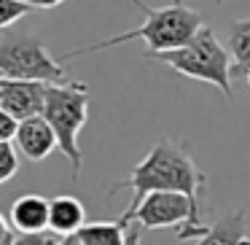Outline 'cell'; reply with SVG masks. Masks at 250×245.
<instances>
[{"instance_id":"obj_1","label":"cell","mask_w":250,"mask_h":245,"mask_svg":"<svg viewBox=\"0 0 250 245\" xmlns=\"http://www.w3.org/2000/svg\"><path fill=\"white\" fill-rule=\"evenodd\" d=\"M205 173L196 167V162L191 159L188 146L175 140H159L151 146V151L146 154L140 164L129 170L121 183H116L108 191V197H113L116 191L129 189L132 202L121 216H132L135 207L153 191H172V194H183L191 200V205L196 207V213H202V191H205Z\"/></svg>"},{"instance_id":"obj_2","label":"cell","mask_w":250,"mask_h":245,"mask_svg":"<svg viewBox=\"0 0 250 245\" xmlns=\"http://www.w3.org/2000/svg\"><path fill=\"white\" fill-rule=\"evenodd\" d=\"M132 6L140 8V14L146 17V22L135 30H126L121 35H110L105 41H97L92 46H83V49L76 51H67L65 60H76V57L83 54H94V51H103V49H113V46L121 44H129V41H146V51L143 57L148 54H162V51H175L180 46H186L196 33H199L205 24H202V14L196 8L186 6V0H172L169 6L162 8H153L143 0H132Z\"/></svg>"},{"instance_id":"obj_3","label":"cell","mask_w":250,"mask_h":245,"mask_svg":"<svg viewBox=\"0 0 250 245\" xmlns=\"http://www.w3.org/2000/svg\"><path fill=\"white\" fill-rule=\"evenodd\" d=\"M146 60L164 62L180 76L194 78V81H205L210 87L221 89L226 100H234L231 57H229V49L218 41V35L207 24L186 46H180L175 51H162V54H148Z\"/></svg>"},{"instance_id":"obj_4","label":"cell","mask_w":250,"mask_h":245,"mask_svg":"<svg viewBox=\"0 0 250 245\" xmlns=\"http://www.w3.org/2000/svg\"><path fill=\"white\" fill-rule=\"evenodd\" d=\"M89 100L92 92L83 81H65V84H49L46 92V105H43V119L57 135V146L70 162V178L78 180L81 175V146H78V135H81L83 124L89 119Z\"/></svg>"},{"instance_id":"obj_5","label":"cell","mask_w":250,"mask_h":245,"mask_svg":"<svg viewBox=\"0 0 250 245\" xmlns=\"http://www.w3.org/2000/svg\"><path fill=\"white\" fill-rule=\"evenodd\" d=\"M0 78L65 84L67 73L62 62L51 57L41 35L30 30H6L0 35Z\"/></svg>"},{"instance_id":"obj_6","label":"cell","mask_w":250,"mask_h":245,"mask_svg":"<svg viewBox=\"0 0 250 245\" xmlns=\"http://www.w3.org/2000/svg\"><path fill=\"white\" fill-rule=\"evenodd\" d=\"M46 92L49 84L41 81H14V78H0V108L17 121L43 116Z\"/></svg>"},{"instance_id":"obj_7","label":"cell","mask_w":250,"mask_h":245,"mask_svg":"<svg viewBox=\"0 0 250 245\" xmlns=\"http://www.w3.org/2000/svg\"><path fill=\"white\" fill-rule=\"evenodd\" d=\"M14 143H17V151L24 159H30V162H43L54 148H60L54 130L49 127V121L43 116H33V119L19 121Z\"/></svg>"},{"instance_id":"obj_8","label":"cell","mask_w":250,"mask_h":245,"mask_svg":"<svg viewBox=\"0 0 250 245\" xmlns=\"http://www.w3.org/2000/svg\"><path fill=\"white\" fill-rule=\"evenodd\" d=\"M8 223L19 234H43L49 229V200L41 194H22L8 210Z\"/></svg>"},{"instance_id":"obj_9","label":"cell","mask_w":250,"mask_h":245,"mask_svg":"<svg viewBox=\"0 0 250 245\" xmlns=\"http://www.w3.org/2000/svg\"><path fill=\"white\" fill-rule=\"evenodd\" d=\"M86 226V210L83 205L70 194H60L49 200V229L60 237L78 234Z\"/></svg>"},{"instance_id":"obj_10","label":"cell","mask_w":250,"mask_h":245,"mask_svg":"<svg viewBox=\"0 0 250 245\" xmlns=\"http://www.w3.org/2000/svg\"><path fill=\"white\" fill-rule=\"evenodd\" d=\"M196 245H250L248 213L245 210L223 213V216L210 226V232H207Z\"/></svg>"},{"instance_id":"obj_11","label":"cell","mask_w":250,"mask_h":245,"mask_svg":"<svg viewBox=\"0 0 250 245\" xmlns=\"http://www.w3.org/2000/svg\"><path fill=\"white\" fill-rule=\"evenodd\" d=\"M226 49L231 57V78L250 73V19H234L226 30Z\"/></svg>"},{"instance_id":"obj_12","label":"cell","mask_w":250,"mask_h":245,"mask_svg":"<svg viewBox=\"0 0 250 245\" xmlns=\"http://www.w3.org/2000/svg\"><path fill=\"white\" fill-rule=\"evenodd\" d=\"M126 226L119 218V221H92L78 232V240L81 245H124L126 240Z\"/></svg>"},{"instance_id":"obj_13","label":"cell","mask_w":250,"mask_h":245,"mask_svg":"<svg viewBox=\"0 0 250 245\" xmlns=\"http://www.w3.org/2000/svg\"><path fill=\"white\" fill-rule=\"evenodd\" d=\"M30 11H33V8H30L24 0H0V30H11L14 24L22 17H27Z\"/></svg>"},{"instance_id":"obj_14","label":"cell","mask_w":250,"mask_h":245,"mask_svg":"<svg viewBox=\"0 0 250 245\" xmlns=\"http://www.w3.org/2000/svg\"><path fill=\"white\" fill-rule=\"evenodd\" d=\"M19 170V156H17V146L11 143H0V186L17 175Z\"/></svg>"},{"instance_id":"obj_15","label":"cell","mask_w":250,"mask_h":245,"mask_svg":"<svg viewBox=\"0 0 250 245\" xmlns=\"http://www.w3.org/2000/svg\"><path fill=\"white\" fill-rule=\"evenodd\" d=\"M17 130H19V121L0 108V143H11L17 137Z\"/></svg>"},{"instance_id":"obj_16","label":"cell","mask_w":250,"mask_h":245,"mask_svg":"<svg viewBox=\"0 0 250 245\" xmlns=\"http://www.w3.org/2000/svg\"><path fill=\"white\" fill-rule=\"evenodd\" d=\"M57 240L46 237V234H19L14 240V245H54Z\"/></svg>"},{"instance_id":"obj_17","label":"cell","mask_w":250,"mask_h":245,"mask_svg":"<svg viewBox=\"0 0 250 245\" xmlns=\"http://www.w3.org/2000/svg\"><path fill=\"white\" fill-rule=\"evenodd\" d=\"M140 234H143V226L137 221H129V226H126V240L124 245H140Z\"/></svg>"},{"instance_id":"obj_18","label":"cell","mask_w":250,"mask_h":245,"mask_svg":"<svg viewBox=\"0 0 250 245\" xmlns=\"http://www.w3.org/2000/svg\"><path fill=\"white\" fill-rule=\"evenodd\" d=\"M30 8H41V11H49V8H57L62 6V3H67V0H24Z\"/></svg>"},{"instance_id":"obj_19","label":"cell","mask_w":250,"mask_h":245,"mask_svg":"<svg viewBox=\"0 0 250 245\" xmlns=\"http://www.w3.org/2000/svg\"><path fill=\"white\" fill-rule=\"evenodd\" d=\"M11 237H17V234H14V229H11V223L0 216V243H6V240H11Z\"/></svg>"},{"instance_id":"obj_20","label":"cell","mask_w":250,"mask_h":245,"mask_svg":"<svg viewBox=\"0 0 250 245\" xmlns=\"http://www.w3.org/2000/svg\"><path fill=\"white\" fill-rule=\"evenodd\" d=\"M54 245H81V240H78V234H70V237H60Z\"/></svg>"},{"instance_id":"obj_21","label":"cell","mask_w":250,"mask_h":245,"mask_svg":"<svg viewBox=\"0 0 250 245\" xmlns=\"http://www.w3.org/2000/svg\"><path fill=\"white\" fill-rule=\"evenodd\" d=\"M245 81H248V89H250V73H248V78H245Z\"/></svg>"}]
</instances>
